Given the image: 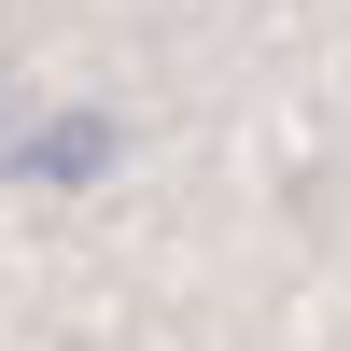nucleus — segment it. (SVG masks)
<instances>
[{"label":"nucleus","mask_w":351,"mask_h":351,"mask_svg":"<svg viewBox=\"0 0 351 351\" xmlns=\"http://www.w3.org/2000/svg\"><path fill=\"white\" fill-rule=\"evenodd\" d=\"M43 141H56V127L14 99V84H0V169H28V183H43Z\"/></svg>","instance_id":"f257e3e1"}]
</instances>
